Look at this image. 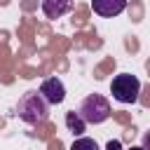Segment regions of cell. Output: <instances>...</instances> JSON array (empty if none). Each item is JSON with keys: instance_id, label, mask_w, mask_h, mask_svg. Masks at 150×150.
Here are the masks:
<instances>
[{"instance_id": "1", "label": "cell", "mask_w": 150, "mask_h": 150, "mask_svg": "<svg viewBox=\"0 0 150 150\" xmlns=\"http://www.w3.org/2000/svg\"><path fill=\"white\" fill-rule=\"evenodd\" d=\"M16 117L26 124H42L49 117V105L38 91H26L16 103Z\"/></svg>"}, {"instance_id": "2", "label": "cell", "mask_w": 150, "mask_h": 150, "mask_svg": "<svg viewBox=\"0 0 150 150\" xmlns=\"http://www.w3.org/2000/svg\"><path fill=\"white\" fill-rule=\"evenodd\" d=\"M110 103L103 94H89L77 108V115L84 124H101L110 117Z\"/></svg>"}, {"instance_id": "3", "label": "cell", "mask_w": 150, "mask_h": 150, "mask_svg": "<svg viewBox=\"0 0 150 150\" xmlns=\"http://www.w3.org/2000/svg\"><path fill=\"white\" fill-rule=\"evenodd\" d=\"M110 94L120 103H136L138 101V94H141V82L131 73H120L110 82Z\"/></svg>"}, {"instance_id": "4", "label": "cell", "mask_w": 150, "mask_h": 150, "mask_svg": "<svg viewBox=\"0 0 150 150\" xmlns=\"http://www.w3.org/2000/svg\"><path fill=\"white\" fill-rule=\"evenodd\" d=\"M38 94L45 98L47 105H59V103H63V98H66V87H63V82H61L59 77H47V80L40 84Z\"/></svg>"}, {"instance_id": "5", "label": "cell", "mask_w": 150, "mask_h": 150, "mask_svg": "<svg viewBox=\"0 0 150 150\" xmlns=\"http://www.w3.org/2000/svg\"><path fill=\"white\" fill-rule=\"evenodd\" d=\"M91 9L98 16L112 19V16H117L127 9V0H91Z\"/></svg>"}, {"instance_id": "6", "label": "cell", "mask_w": 150, "mask_h": 150, "mask_svg": "<svg viewBox=\"0 0 150 150\" xmlns=\"http://www.w3.org/2000/svg\"><path fill=\"white\" fill-rule=\"evenodd\" d=\"M42 12L47 19H61L73 9V0H42Z\"/></svg>"}, {"instance_id": "7", "label": "cell", "mask_w": 150, "mask_h": 150, "mask_svg": "<svg viewBox=\"0 0 150 150\" xmlns=\"http://www.w3.org/2000/svg\"><path fill=\"white\" fill-rule=\"evenodd\" d=\"M66 127H68V131H73L75 136H82V131L87 129V124L80 120V115H77L75 110L66 112Z\"/></svg>"}, {"instance_id": "8", "label": "cell", "mask_w": 150, "mask_h": 150, "mask_svg": "<svg viewBox=\"0 0 150 150\" xmlns=\"http://www.w3.org/2000/svg\"><path fill=\"white\" fill-rule=\"evenodd\" d=\"M70 150H98V145H96V141H94V138L80 136V138H75V141H73Z\"/></svg>"}, {"instance_id": "9", "label": "cell", "mask_w": 150, "mask_h": 150, "mask_svg": "<svg viewBox=\"0 0 150 150\" xmlns=\"http://www.w3.org/2000/svg\"><path fill=\"white\" fill-rule=\"evenodd\" d=\"M105 150H122V143H120V141H108Z\"/></svg>"}, {"instance_id": "10", "label": "cell", "mask_w": 150, "mask_h": 150, "mask_svg": "<svg viewBox=\"0 0 150 150\" xmlns=\"http://www.w3.org/2000/svg\"><path fill=\"white\" fill-rule=\"evenodd\" d=\"M131 150H143V148H131Z\"/></svg>"}]
</instances>
